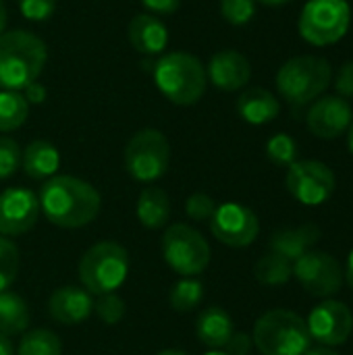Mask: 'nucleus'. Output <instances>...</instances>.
<instances>
[{"mask_svg":"<svg viewBox=\"0 0 353 355\" xmlns=\"http://www.w3.org/2000/svg\"><path fill=\"white\" fill-rule=\"evenodd\" d=\"M40 210L60 229H81L96 220L102 208L98 189L71 175H54L44 181L37 193Z\"/></svg>","mask_w":353,"mask_h":355,"instance_id":"obj_1","label":"nucleus"},{"mask_svg":"<svg viewBox=\"0 0 353 355\" xmlns=\"http://www.w3.org/2000/svg\"><path fill=\"white\" fill-rule=\"evenodd\" d=\"M48 48L27 29L0 33V89L21 92L44 71Z\"/></svg>","mask_w":353,"mask_h":355,"instance_id":"obj_2","label":"nucleus"},{"mask_svg":"<svg viewBox=\"0 0 353 355\" xmlns=\"http://www.w3.org/2000/svg\"><path fill=\"white\" fill-rule=\"evenodd\" d=\"M154 83L169 102L191 106L200 102L206 92V67L193 54L169 52L154 64Z\"/></svg>","mask_w":353,"mask_h":355,"instance_id":"obj_3","label":"nucleus"},{"mask_svg":"<svg viewBox=\"0 0 353 355\" xmlns=\"http://www.w3.org/2000/svg\"><path fill=\"white\" fill-rule=\"evenodd\" d=\"M333 81V67L322 56H295L281 64L277 89L291 106H306L325 96Z\"/></svg>","mask_w":353,"mask_h":355,"instance_id":"obj_4","label":"nucleus"},{"mask_svg":"<svg viewBox=\"0 0 353 355\" xmlns=\"http://www.w3.org/2000/svg\"><path fill=\"white\" fill-rule=\"evenodd\" d=\"M252 341L262 355H304L312 337L302 316L289 310H273L258 318Z\"/></svg>","mask_w":353,"mask_h":355,"instance_id":"obj_5","label":"nucleus"},{"mask_svg":"<svg viewBox=\"0 0 353 355\" xmlns=\"http://www.w3.org/2000/svg\"><path fill=\"white\" fill-rule=\"evenodd\" d=\"M77 272L89 295L114 293L129 275V254L117 241H100L81 256Z\"/></svg>","mask_w":353,"mask_h":355,"instance_id":"obj_6","label":"nucleus"},{"mask_svg":"<svg viewBox=\"0 0 353 355\" xmlns=\"http://www.w3.org/2000/svg\"><path fill=\"white\" fill-rule=\"evenodd\" d=\"M352 25L347 0H308L300 12V35L312 46H331L345 37Z\"/></svg>","mask_w":353,"mask_h":355,"instance_id":"obj_7","label":"nucleus"},{"mask_svg":"<svg viewBox=\"0 0 353 355\" xmlns=\"http://www.w3.org/2000/svg\"><path fill=\"white\" fill-rule=\"evenodd\" d=\"M171 166V144L158 129L137 131L125 146V168L139 183H154Z\"/></svg>","mask_w":353,"mask_h":355,"instance_id":"obj_8","label":"nucleus"},{"mask_svg":"<svg viewBox=\"0 0 353 355\" xmlns=\"http://www.w3.org/2000/svg\"><path fill=\"white\" fill-rule=\"evenodd\" d=\"M164 262L181 277H198L210 264V245L206 237L183 223L171 225L162 235Z\"/></svg>","mask_w":353,"mask_h":355,"instance_id":"obj_9","label":"nucleus"},{"mask_svg":"<svg viewBox=\"0 0 353 355\" xmlns=\"http://www.w3.org/2000/svg\"><path fill=\"white\" fill-rule=\"evenodd\" d=\"M335 183V173L320 160H295L287 166L285 185L289 193L306 206L325 204L333 196Z\"/></svg>","mask_w":353,"mask_h":355,"instance_id":"obj_10","label":"nucleus"},{"mask_svg":"<svg viewBox=\"0 0 353 355\" xmlns=\"http://www.w3.org/2000/svg\"><path fill=\"white\" fill-rule=\"evenodd\" d=\"M293 275L302 287L314 297H331L343 285L341 264L325 252H306L293 262Z\"/></svg>","mask_w":353,"mask_h":355,"instance_id":"obj_11","label":"nucleus"},{"mask_svg":"<svg viewBox=\"0 0 353 355\" xmlns=\"http://www.w3.org/2000/svg\"><path fill=\"white\" fill-rule=\"evenodd\" d=\"M212 235L229 248H248L260 233L258 216L243 204L225 202L218 204L210 218Z\"/></svg>","mask_w":353,"mask_h":355,"instance_id":"obj_12","label":"nucleus"},{"mask_svg":"<svg viewBox=\"0 0 353 355\" xmlns=\"http://www.w3.org/2000/svg\"><path fill=\"white\" fill-rule=\"evenodd\" d=\"M40 216L37 196L27 187H8L0 193V235L19 237L31 231Z\"/></svg>","mask_w":353,"mask_h":355,"instance_id":"obj_13","label":"nucleus"},{"mask_svg":"<svg viewBox=\"0 0 353 355\" xmlns=\"http://www.w3.org/2000/svg\"><path fill=\"white\" fill-rule=\"evenodd\" d=\"M306 324L314 341L325 347H337L343 345L352 335L353 314L345 304L327 300L310 312Z\"/></svg>","mask_w":353,"mask_h":355,"instance_id":"obj_14","label":"nucleus"},{"mask_svg":"<svg viewBox=\"0 0 353 355\" xmlns=\"http://www.w3.org/2000/svg\"><path fill=\"white\" fill-rule=\"evenodd\" d=\"M353 121V110L350 102L341 96H320L312 102L306 125L312 135L320 139H337L341 137Z\"/></svg>","mask_w":353,"mask_h":355,"instance_id":"obj_15","label":"nucleus"},{"mask_svg":"<svg viewBox=\"0 0 353 355\" xmlns=\"http://www.w3.org/2000/svg\"><path fill=\"white\" fill-rule=\"evenodd\" d=\"M94 312V300L83 287L64 285L58 287L48 300V314L54 322L75 327L85 322Z\"/></svg>","mask_w":353,"mask_h":355,"instance_id":"obj_16","label":"nucleus"},{"mask_svg":"<svg viewBox=\"0 0 353 355\" xmlns=\"http://www.w3.org/2000/svg\"><path fill=\"white\" fill-rule=\"evenodd\" d=\"M206 77L214 87L223 92H235L248 85L252 77V64L237 50H221L210 58Z\"/></svg>","mask_w":353,"mask_h":355,"instance_id":"obj_17","label":"nucleus"},{"mask_svg":"<svg viewBox=\"0 0 353 355\" xmlns=\"http://www.w3.org/2000/svg\"><path fill=\"white\" fill-rule=\"evenodd\" d=\"M127 35H129V42H131L133 50L139 52V54H146V56L160 54L169 46V29H166V25L156 15H150V12L135 15L129 21Z\"/></svg>","mask_w":353,"mask_h":355,"instance_id":"obj_18","label":"nucleus"},{"mask_svg":"<svg viewBox=\"0 0 353 355\" xmlns=\"http://www.w3.org/2000/svg\"><path fill=\"white\" fill-rule=\"evenodd\" d=\"M281 112L277 96L264 87H250L237 98V114L250 125H266Z\"/></svg>","mask_w":353,"mask_h":355,"instance_id":"obj_19","label":"nucleus"},{"mask_svg":"<svg viewBox=\"0 0 353 355\" xmlns=\"http://www.w3.org/2000/svg\"><path fill=\"white\" fill-rule=\"evenodd\" d=\"M318 239H320V229L312 223L302 225L298 229H283L273 235L270 252L287 258L289 262H295L306 252H310L312 245L318 243Z\"/></svg>","mask_w":353,"mask_h":355,"instance_id":"obj_20","label":"nucleus"},{"mask_svg":"<svg viewBox=\"0 0 353 355\" xmlns=\"http://www.w3.org/2000/svg\"><path fill=\"white\" fill-rule=\"evenodd\" d=\"M58 166H60V154L56 146L46 139L31 141L21 154V168L29 179L46 181L56 175Z\"/></svg>","mask_w":353,"mask_h":355,"instance_id":"obj_21","label":"nucleus"},{"mask_svg":"<svg viewBox=\"0 0 353 355\" xmlns=\"http://www.w3.org/2000/svg\"><path fill=\"white\" fill-rule=\"evenodd\" d=\"M233 333L235 331H233L231 316L218 306H210L198 316L196 335H198L200 343H204L210 349H223Z\"/></svg>","mask_w":353,"mask_h":355,"instance_id":"obj_22","label":"nucleus"},{"mask_svg":"<svg viewBox=\"0 0 353 355\" xmlns=\"http://www.w3.org/2000/svg\"><path fill=\"white\" fill-rule=\"evenodd\" d=\"M137 218L146 229H164L169 225L171 218V198L164 189L160 187H146L141 189L139 198H137V206H135Z\"/></svg>","mask_w":353,"mask_h":355,"instance_id":"obj_23","label":"nucleus"},{"mask_svg":"<svg viewBox=\"0 0 353 355\" xmlns=\"http://www.w3.org/2000/svg\"><path fill=\"white\" fill-rule=\"evenodd\" d=\"M29 327V308L25 300L12 291L0 293V333L6 337L23 335Z\"/></svg>","mask_w":353,"mask_h":355,"instance_id":"obj_24","label":"nucleus"},{"mask_svg":"<svg viewBox=\"0 0 353 355\" xmlns=\"http://www.w3.org/2000/svg\"><path fill=\"white\" fill-rule=\"evenodd\" d=\"M254 275L262 285H268V287L285 285L293 277V262H289L287 258H283L275 252H268L266 256H262L256 262Z\"/></svg>","mask_w":353,"mask_h":355,"instance_id":"obj_25","label":"nucleus"},{"mask_svg":"<svg viewBox=\"0 0 353 355\" xmlns=\"http://www.w3.org/2000/svg\"><path fill=\"white\" fill-rule=\"evenodd\" d=\"M29 114V104L21 92L0 89V131L8 133L19 129Z\"/></svg>","mask_w":353,"mask_h":355,"instance_id":"obj_26","label":"nucleus"},{"mask_svg":"<svg viewBox=\"0 0 353 355\" xmlns=\"http://www.w3.org/2000/svg\"><path fill=\"white\" fill-rule=\"evenodd\" d=\"M204 300V285L196 277H183L169 293V304L175 312H191Z\"/></svg>","mask_w":353,"mask_h":355,"instance_id":"obj_27","label":"nucleus"},{"mask_svg":"<svg viewBox=\"0 0 353 355\" xmlns=\"http://www.w3.org/2000/svg\"><path fill=\"white\" fill-rule=\"evenodd\" d=\"M19 355H62V343L52 331L33 329L23 333L19 341Z\"/></svg>","mask_w":353,"mask_h":355,"instance_id":"obj_28","label":"nucleus"},{"mask_svg":"<svg viewBox=\"0 0 353 355\" xmlns=\"http://www.w3.org/2000/svg\"><path fill=\"white\" fill-rule=\"evenodd\" d=\"M19 264H21L19 248L8 237L0 235V293L15 283L19 275Z\"/></svg>","mask_w":353,"mask_h":355,"instance_id":"obj_29","label":"nucleus"},{"mask_svg":"<svg viewBox=\"0 0 353 355\" xmlns=\"http://www.w3.org/2000/svg\"><path fill=\"white\" fill-rule=\"evenodd\" d=\"M266 156L277 166H291L298 160V144L287 133H277L266 144Z\"/></svg>","mask_w":353,"mask_h":355,"instance_id":"obj_30","label":"nucleus"},{"mask_svg":"<svg viewBox=\"0 0 353 355\" xmlns=\"http://www.w3.org/2000/svg\"><path fill=\"white\" fill-rule=\"evenodd\" d=\"M125 302H123V297L121 295H117V293H106V295H98V300L94 302V312H96V316L104 322V324H108V327H112V324H119L121 320H123V316H125Z\"/></svg>","mask_w":353,"mask_h":355,"instance_id":"obj_31","label":"nucleus"},{"mask_svg":"<svg viewBox=\"0 0 353 355\" xmlns=\"http://www.w3.org/2000/svg\"><path fill=\"white\" fill-rule=\"evenodd\" d=\"M21 146L12 137L0 135V181L12 177L21 168Z\"/></svg>","mask_w":353,"mask_h":355,"instance_id":"obj_32","label":"nucleus"},{"mask_svg":"<svg viewBox=\"0 0 353 355\" xmlns=\"http://www.w3.org/2000/svg\"><path fill=\"white\" fill-rule=\"evenodd\" d=\"M221 15L231 25H246L256 15L254 0H221Z\"/></svg>","mask_w":353,"mask_h":355,"instance_id":"obj_33","label":"nucleus"},{"mask_svg":"<svg viewBox=\"0 0 353 355\" xmlns=\"http://www.w3.org/2000/svg\"><path fill=\"white\" fill-rule=\"evenodd\" d=\"M216 206H218V204H216L208 193L196 191V193H191V196L187 198V202H185V212H187V216H189L191 220L202 223V220H210V218H212Z\"/></svg>","mask_w":353,"mask_h":355,"instance_id":"obj_34","label":"nucleus"},{"mask_svg":"<svg viewBox=\"0 0 353 355\" xmlns=\"http://www.w3.org/2000/svg\"><path fill=\"white\" fill-rule=\"evenodd\" d=\"M19 10L29 21H46L56 10V0H19Z\"/></svg>","mask_w":353,"mask_h":355,"instance_id":"obj_35","label":"nucleus"},{"mask_svg":"<svg viewBox=\"0 0 353 355\" xmlns=\"http://www.w3.org/2000/svg\"><path fill=\"white\" fill-rule=\"evenodd\" d=\"M333 83H335L337 96H341V98H345V100H347V98H353V60H347V62H343V64L339 67V71H337Z\"/></svg>","mask_w":353,"mask_h":355,"instance_id":"obj_36","label":"nucleus"},{"mask_svg":"<svg viewBox=\"0 0 353 355\" xmlns=\"http://www.w3.org/2000/svg\"><path fill=\"white\" fill-rule=\"evenodd\" d=\"M254 347V341L250 335L246 333H233L231 339L227 341V345L223 347V352L227 355H250Z\"/></svg>","mask_w":353,"mask_h":355,"instance_id":"obj_37","label":"nucleus"},{"mask_svg":"<svg viewBox=\"0 0 353 355\" xmlns=\"http://www.w3.org/2000/svg\"><path fill=\"white\" fill-rule=\"evenodd\" d=\"M150 15H171L179 8L181 0H141Z\"/></svg>","mask_w":353,"mask_h":355,"instance_id":"obj_38","label":"nucleus"},{"mask_svg":"<svg viewBox=\"0 0 353 355\" xmlns=\"http://www.w3.org/2000/svg\"><path fill=\"white\" fill-rule=\"evenodd\" d=\"M23 98L27 100V104H42L46 100V85H42L40 81H31L29 85H25L21 89Z\"/></svg>","mask_w":353,"mask_h":355,"instance_id":"obj_39","label":"nucleus"},{"mask_svg":"<svg viewBox=\"0 0 353 355\" xmlns=\"http://www.w3.org/2000/svg\"><path fill=\"white\" fill-rule=\"evenodd\" d=\"M0 355H15V347H12L10 337H6L2 333H0Z\"/></svg>","mask_w":353,"mask_h":355,"instance_id":"obj_40","label":"nucleus"},{"mask_svg":"<svg viewBox=\"0 0 353 355\" xmlns=\"http://www.w3.org/2000/svg\"><path fill=\"white\" fill-rule=\"evenodd\" d=\"M304 355H339L335 349H331V347H325V345H320V347H310L308 352Z\"/></svg>","mask_w":353,"mask_h":355,"instance_id":"obj_41","label":"nucleus"},{"mask_svg":"<svg viewBox=\"0 0 353 355\" xmlns=\"http://www.w3.org/2000/svg\"><path fill=\"white\" fill-rule=\"evenodd\" d=\"M345 281H347V285L353 289V250L352 254H350V258H347V264H345Z\"/></svg>","mask_w":353,"mask_h":355,"instance_id":"obj_42","label":"nucleus"},{"mask_svg":"<svg viewBox=\"0 0 353 355\" xmlns=\"http://www.w3.org/2000/svg\"><path fill=\"white\" fill-rule=\"evenodd\" d=\"M6 27V6H4V0H0V33L4 31Z\"/></svg>","mask_w":353,"mask_h":355,"instance_id":"obj_43","label":"nucleus"},{"mask_svg":"<svg viewBox=\"0 0 353 355\" xmlns=\"http://www.w3.org/2000/svg\"><path fill=\"white\" fill-rule=\"evenodd\" d=\"M254 2H260L264 6H283V4H287L291 0H254Z\"/></svg>","mask_w":353,"mask_h":355,"instance_id":"obj_44","label":"nucleus"},{"mask_svg":"<svg viewBox=\"0 0 353 355\" xmlns=\"http://www.w3.org/2000/svg\"><path fill=\"white\" fill-rule=\"evenodd\" d=\"M347 146H350V150H352L353 154V121L352 125H350V129H347Z\"/></svg>","mask_w":353,"mask_h":355,"instance_id":"obj_45","label":"nucleus"},{"mask_svg":"<svg viewBox=\"0 0 353 355\" xmlns=\"http://www.w3.org/2000/svg\"><path fill=\"white\" fill-rule=\"evenodd\" d=\"M156 355H187L185 352H179V349H164V352H158Z\"/></svg>","mask_w":353,"mask_h":355,"instance_id":"obj_46","label":"nucleus"},{"mask_svg":"<svg viewBox=\"0 0 353 355\" xmlns=\"http://www.w3.org/2000/svg\"><path fill=\"white\" fill-rule=\"evenodd\" d=\"M204 355H227L225 352H221V349H210L208 354H204Z\"/></svg>","mask_w":353,"mask_h":355,"instance_id":"obj_47","label":"nucleus"}]
</instances>
